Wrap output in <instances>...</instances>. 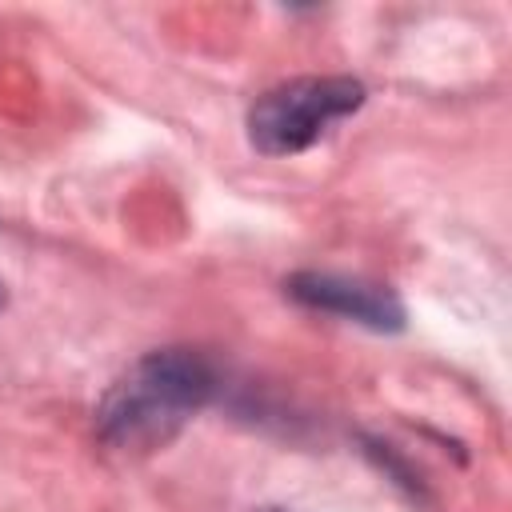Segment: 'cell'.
I'll list each match as a JSON object with an SVG mask.
<instances>
[{
    "mask_svg": "<svg viewBox=\"0 0 512 512\" xmlns=\"http://www.w3.org/2000/svg\"><path fill=\"white\" fill-rule=\"evenodd\" d=\"M216 368L192 348L144 352L96 404V436L120 452H156L212 400Z\"/></svg>",
    "mask_w": 512,
    "mask_h": 512,
    "instance_id": "1",
    "label": "cell"
},
{
    "mask_svg": "<svg viewBox=\"0 0 512 512\" xmlns=\"http://www.w3.org/2000/svg\"><path fill=\"white\" fill-rule=\"evenodd\" d=\"M360 104L364 84L352 76H296L256 96L248 108V140L264 156H296Z\"/></svg>",
    "mask_w": 512,
    "mask_h": 512,
    "instance_id": "2",
    "label": "cell"
},
{
    "mask_svg": "<svg viewBox=\"0 0 512 512\" xmlns=\"http://www.w3.org/2000/svg\"><path fill=\"white\" fill-rule=\"evenodd\" d=\"M288 296L304 308L332 312L344 320H356L372 332H400L404 328V304L388 284L364 280V276H344V272H292L284 280Z\"/></svg>",
    "mask_w": 512,
    "mask_h": 512,
    "instance_id": "3",
    "label": "cell"
},
{
    "mask_svg": "<svg viewBox=\"0 0 512 512\" xmlns=\"http://www.w3.org/2000/svg\"><path fill=\"white\" fill-rule=\"evenodd\" d=\"M4 304H8V288H4V280H0V312H4Z\"/></svg>",
    "mask_w": 512,
    "mask_h": 512,
    "instance_id": "4",
    "label": "cell"
},
{
    "mask_svg": "<svg viewBox=\"0 0 512 512\" xmlns=\"http://www.w3.org/2000/svg\"><path fill=\"white\" fill-rule=\"evenodd\" d=\"M264 512H288V508H264Z\"/></svg>",
    "mask_w": 512,
    "mask_h": 512,
    "instance_id": "5",
    "label": "cell"
}]
</instances>
